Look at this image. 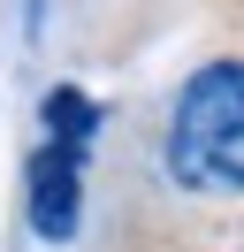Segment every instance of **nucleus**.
<instances>
[{
	"mask_svg": "<svg viewBox=\"0 0 244 252\" xmlns=\"http://www.w3.org/2000/svg\"><path fill=\"white\" fill-rule=\"evenodd\" d=\"M168 176L183 191H244V62H214L176 92Z\"/></svg>",
	"mask_w": 244,
	"mask_h": 252,
	"instance_id": "1",
	"label": "nucleus"
},
{
	"mask_svg": "<svg viewBox=\"0 0 244 252\" xmlns=\"http://www.w3.org/2000/svg\"><path fill=\"white\" fill-rule=\"evenodd\" d=\"M84 160L92 138H38V153L23 160V214L46 245H69L84 221Z\"/></svg>",
	"mask_w": 244,
	"mask_h": 252,
	"instance_id": "2",
	"label": "nucleus"
}]
</instances>
